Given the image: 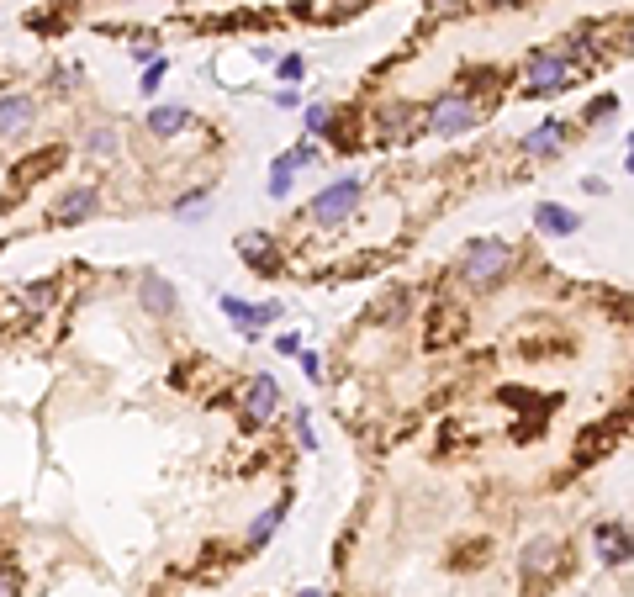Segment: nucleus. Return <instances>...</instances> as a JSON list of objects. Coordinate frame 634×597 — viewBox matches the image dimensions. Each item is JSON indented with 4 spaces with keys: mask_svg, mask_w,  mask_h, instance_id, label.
<instances>
[{
    "mask_svg": "<svg viewBox=\"0 0 634 597\" xmlns=\"http://www.w3.org/2000/svg\"><path fill=\"white\" fill-rule=\"evenodd\" d=\"M138 296H143V307L154 312V317H170V312L180 307V302H175V286L164 281V275H154V270H148L143 281H138Z\"/></svg>",
    "mask_w": 634,
    "mask_h": 597,
    "instance_id": "9",
    "label": "nucleus"
},
{
    "mask_svg": "<svg viewBox=\"0 0 634 597\" xmlns=\"http://www.w3.org/2000/svg\"><path fill=\"white\" fill-rule=\"evenodd\" d=\"M598 555L608 566H624L629 561V529L624 524H598Z\"/></svg>",
    "mask_w": 634,
    "mask_h": 597,
    "instance_id": "11",
    "label": "nucleus"
},
{
    "mask_svg": "<svg viewBox=\"0 0 634 597\" xmlns=\"http://www.w3.org/2000/svg\"><path fill=\"white\" fill-rule=\"evenodd\" d=\"M281 524H286V502H275V508H265V513H259L254 524H249V545L259 550V545H265V539H270L275 529H281Z\"/></svg>",
    "mask_w": 634,
    "mask_h": 597,
    "instance_id": "14",
    "label": "nucleus"
},
{
    "mask_svg": "<svg viewBox=\"0 0 634 597\" xmlns=\"http://www.w3.org/2000/svg\"><path fill=\"white\" fill-rule=\"evenodd\" d=\"M180 222H207V196H185L180 207H175Z\"/></svg>",
    "mask_w": 634,
    "mask_h": 597,
    "instance_id": "20",
    "label": "nucleus"
},
{
    "mask_svg": "<svg viewBox=\"0 0 634 597\" xmlns=\"http://www.w3.org/2000/svg\"><path fill=\"white\" fill-rule=\"evenodd\" d=\"M302 370H307V376L317 381V376H323V360H317V354H302Z\"/></svg>",
    "mask_w": 634,
    "mask_h": 597,
    "instance_id": "27",
    "label": "nucleus"
},
{
    "mask_svg": "<svg viewBox=\"0 0 634 597\" xmlns=\"http://www.w3.org/2000/svg\"><path fill=\"white\" fill-rule=\"evenodd\" d=\"M296 439H302V450H317V439H312V428H307V413H296Z\"/></svg>",
    "mask_w": 634,
    "mask_h": 597,
    "instance_id": "25",
    "label": "nucleus"
},
{
    "mask_svg": "<svg viewBox=\"0 0 634 597\" xmlns=\"http://www.w3.org/2000/svg\"><path fill=\"white\" fill-rule=\"evenodd\" d=\"M613 111H619V96H598L587 106V122H603V117H613Z\"/></svg>",
    "mask_w": 634,
    "mask_h": 597,
    "instance_id": "23",
    "label": "nucleus"
},
{
    "mask_svg": "<svg viewBox=\"0 0 634 597\" xmlns=\"http://www.w3.org/2000/svg\"><path fill=\"white\" fill-rule=\"evenodd\" d=\"M566 133H571L566 122H539L534 133L524 138V154H529V159H550V154H561V148H566Z\"/></svg>",
    "mask_w": 634,
    "mask_h": 597,
    "instance_id": "8",
    "label": "nucleus"
},
{
    "mask_svg": "<svg viewBox=\"0 0 634 597\" xmlns=\"http://www.w3.org/2000/svg\"><path fill=\"white\" fill-rule=\"evenodd\" d=\"M534 222H539V233H550V238H566V233L582 228V217L566 212V207H555V201H539V207H534Z\"/></svg>",
    "mask_w": 634,
    "mask_h": 597,
    "instance_id": "10",
    "label": "nucleus"
},
{
    "mask_svg": "<svg viewBox=\"0 0 634 597\" xmlns=\"http://www.w3.org/2000/svg\"><path fill=\"white\" fill-rule=\"evenodd\" d=\"M222 312H228V317H233V323L244 328V333H254V328H259V307L238 302V296H222Z\"/></svg>",
    "mask_w": 634,
    "mask_h": 597,
    "instance_id": "19",
    "label": "nucleus"
},
{
    "mask_svg": "<svg viewBox=\"0 0 634 597\" xmlns=\"http://www.w3.org/2000/svg\"><path fill=\"white\" fill-rule=\"evenodd\" d=\"M508 265H513V249L502 244V238H476L471 249L460 254V281L465 286H497L502 275H508Z\"/></svg>",
    "mask_w": 634,
    "mask_h": 597,
    "instance_id": "1",
    "label": "nucleus"
},
{
    "mask_svg": "<svg viewBox=\"0 0 634 597\" xmlns=\"http://www.w3.org/2000/svg\"><path fill=\"white\" fill-rule=\"evenodd\" d=\"M238 249L249 254V265H254V270H275V259H270V238H265V233H244V238H238Z\"/></svg>",
    "mask_w": 634,
    "mask_h": 597,
    "instance_id": "16",
    "label": "nucleus"
},
{
    "mask_svg": "<svg viewBox=\"0 0 634 597\" xmlns=\"http://www.w3.org/2000/svg\"><path fill=\"white\" fill-rule=\"evenodd\" d=\"M423 127L439 138H460V133H471V127H481V106H476V96H465V90H450V96H439L423 111Z\"/></svg>",
    "mask_w": 634,
    "mask_h": 597,
    "instance_id": "2",
    "label": "nucleus"
},
{
    "mask_svg": "<svg viewBox=\"0 0 634 597\" xmlns=\"http://www.w3.org/2000/svg\"><path fill=\"white\" fill-rule=\"evenodd\" d=\"M360 191H365V180L360 175H344V180H333V185H323V191L312 196V222L317 228H339V222L360 207Z\"/></svg>",
    "mask_w": 634,
    "mask_h": 597,
    "instance_id": "3",
    "label": "nucleus"
},
{
    "mask_svg": "<svg viewBox=\"0 0 634 597\" xmlns=\"http://www.w3.org/2000/svg\"><path fill=\"white\" fill-rule=\"evenodd\" d=\"M22 296H27V307H32V312H43V307L53 302V281H37V286H27Z\"/></svg>",
    "mask_w": 634,
    "mask_h": 597,
    "instance_id": "22",
    "label": "nucleus"
},
{
    "mask_svg": "<svg viewBox=\"0 0 634 597\" xmlns=\"http://www.w3.org/2000/svg\"><path fill=\"white\" fill-rule=\"evenodd\" d=\"M275 402H281V386H275V376H254L249 391H244V428H265Z\"/></svg>",
    "mask_w": 634,
    "mask_h": 597,
    "instance_id": "5",
    "label": "nucleus"
},
{
    "mask_svg": "<svg viewBox=\"0 0 634 597\" xmlns=\"http://www.w3.org/2000/svg\"><path fill=\"white\" fill-rule=\"evenodd\" d=\"M381 127H386V138H407L418 127V111L413 106H386L381 111Z\"/></svg>",
    "mask_w": 634,
    "mask_h": 597,
    "instance_id": "15",
    "label": "nucleus"
},
{
    "mask_svg": "<svg viewBox=\"0 0 634 597\" xmlns=\"http://www.w3.org/2000/svg\"><path fill=\"white\" fill-rule=\"evenodd\" d=\"M296 170H302V164H296V154H281L270 164V196H286L291 191V180H296Z\"/></svg>",
    "mask_w": 634,
    "mask_h": 597,
    "instance_id": "17",
    "label": "nucleus"
},
{
    "mask_svg": "<svg viewBox=\"0 0 634 597\" xmlns=\"http://www.w3.org/2000/svg\"><path fill=\"white\" fill-rule=\"evenodd\" d=\"M85 148L96 159H117V148H122V138H117V127H90V138H85Z\"/></svg>",
    "mask_w": 634,
    "mask_h": 597,
    "instance_id": "18",
    "label": "nucleus"
},
{
    "mask_svg": "<svg viewBox=\"0 0 634 597\" xmlns=\"http://www.w3.org/2000/svg\"><path fill=\"white\" fill-rule=\"evenodd\" d=\"M571 74H576V64L566 59L561 48L555 53H534L529 59V69H524V96H561V90L571 85Z\"/></svg>",
    "mask_w": 634,
    "mask_h": 597,
    "instance_id": "4",
    "label": "nucleus"
},
{
    "mask_svg": "<svg viewBox=\"0 0 634 597\" xmlns=\"http://www.w3.org/2000/svg\"><path fill=\"white\" fill-rule=\"evenodd\" d=\"M101 212V191L96 185H69V191L59 196V222H85V217H96Z\"/></svg>",
    "mask_w": 634,
    "mask_h": 597,
    "instance_id": "6",
    "label": "nucleus"
},
{
    "mask_svg": "<svg viewBox=\"0 0 634 597\" xmlns=\"http://www.w3.org/2000/svg\"><path fill=\"white\" fill-rule=\"evenodd\" d=\"M281 80H302V59H296V53H291V59H281Z\"/></svg>",
    "mask_w": 634,
    "mask_h": 597,
    "instance_id": "26",
    "label": "nucleus"
},
{
    "mask_svg": "<svg viewBox=\"0 0 634 597\" xmlns=\"http://www.w3.org/2000/svg\"><path fill=\"white\" fill-rule=\"evenodd\" d=\"M164 69H170V64H164V59H154V64H148V69H143V96H154V90H159V80H164Z\"/></svg>",
    "mask_w": 634,
    "mask_h": 597,
    "instance_id": "24",
    "label": "nucleus"
},
{
    "mask_svg": "<svg viewBox=\"0 0 634 597\" xmlns=\"http://www.w3.org/2000/svg\"><path fill=\"white\" fill-rule=\"evenodd\" d=\"M0 597H16V576L11 571H0Z\"/></svg>",
    "mask_w": 634,
    "mask_h": 597,
    "instance_id": "28",
    "label": "nucleus"
},
{
    "mask_svg": "<svg viewBox=\"0 0 634 597\" xmlns=\"http://www.w3.org/2000/svg\"><path fill=\"white\" fill-rule=\"evenodd\" d=\"M302 122H307V133L317 138V133H328V127H333V111H328V106H307Z\"/></svg>",
    "mask_w": 634,
    "mask_h": 597,
    "instance_id": "21",
    "label": "nucleus"
},
{
    "mask_svg": "<svg viewBox=\"0 0 634 597\" xmlns=\"http://www.w3.org/2000/svg\"><path fill=\"white\" fill-rule=\"evenodd\" d=\"M32 122H37V106L27 96H6V101H0V143L22 138Z\"/></svg>",
    "mask_w": 634,
    "mask_h": 597,
    "instance_id": "7",
    "label": "nucleus"
},
{
    "mask_svg": "<svg viewBox=\"0 0 634 597\" xmlns=\"http://www.w3.org/2000/svg\"><path fill=\"white\" fill-rule=\"evenodd\" d=\"M180 127H191V111H185V106H154V111H148V133H154V138H175Z\"/></svg>",
    "mask_w": 634,
    "mask_h": 597,
    "instance_id": "12",
    "label": "nucleus"
},
{
    "mask_svg": "<svg viewBox=\"0 0 634 597\" xmlns=\"http://www.w3.org/2000/svg\"><path fill=\"white\" fill-rule=\"evenodd\" d=\"M296 597H317V592H312V587H307V592H296Z\"/></svg>",
    "mask_w": 634,
    "mask_h": 597,
    "instance_id": "29",
    "label": "nucleus"
},
{
    "mask_svg": "<svg viewBox=\"0 0 634 597\" xmlns=\"http://www.w3.org/2000/svg\"><path fill=\"white\" fill-rule=\"evenodd\" d=\"M555 561H561V545H555V539H534V545L524 550V571L529 576H545Z\"/></svg>",
    "mask_w": 634,
    "mask_h": 597,
    "instance_id": "13",
    "label": "nucleus"
}]
</instances>
